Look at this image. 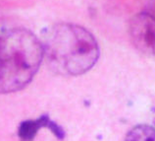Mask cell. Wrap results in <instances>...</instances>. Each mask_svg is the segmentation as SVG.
I'll return each mask as SVG.
<instances>
[{
	"label": "cell",
	"instance_id": "obj_1",
	"mask_svg": "<svg viewBox=\"0 0 155 141\" xmlns=\"http://www.w3.org/2000/svg\"><path fill=\"white\" fill-rule=\"evenodd\" d=\"M43 59L53 72L62 76H79L96 64L100 51L96 39L80 25L58 23L44 32Z\"/></svg>",
	"mask_w": 155,
	"mask_h": 141
},
{
	"label": "cell",
	"instance_id": "obj_2",
	"mask_svg": "<svg viewBox=\"0 0 155 141\" xmlns=\"http://www.w3.org/2000/svg\"><path fill=\"white\" fill-rule=\"evenodd\" d=\"M43 60L41 41L26 29H13L0 38V94L27 87Z\"/></svg>",
	"mask_w": 155,
	"mask_h": 141
},
{
	"label": "cell",
	"instance_id": "obj_3",
	"mask_svg": "<svg viewBox=\"0 0 155 141\" xmlns=\"http://www.w3.org/2000/svg\"><path fill=\"white\" fill-rule=\"evenodd\" d=\"M130 38L138 51L155 56V17L149 12L134 15L129 25Z\"/></svg>",
	"mask_w": 155,
	"mask_h": 141
},
{
	"label": "cell",
	"instance_id": "obj_4",
	"mask_svg": "<svg viewBox=\"0 0 155 141\" xmlns=\"http://www.w3.org/2000/svg\"><path fill=\"white\" fill-rule=\"evenodd\" d=\"M42 127H48L57 136V138L63 139L65 136L64 130L58 124L52 122L48 115H42L35 121H26L21 123L19 127L18 135L22 141H31L38 133V131Z\"/></svg>",
	"mask_w": 155,
	"mask_h": 141
},
{
	"label": "cell",
	"instance_id": "obj_5",
	"mask_svg": "<svg viewBox=\"0 0 155 141\" xmlns=\"http://www.w3.org/2000/svg\"><path fill=\"white\" fill-rule=\"evenodd\" d=\"M125 141H155V128L147 124H140L132 128Z\"/></svg>",
	"mask_w": 155,
	"mask_h": 141
},
{
	"label": "cell",
	"instance_id": "obj_6",
	"mask_svg": "<svg viewBox=\"0 0 155 141\" xmlns=\"http://www.w3.org/2000/svg\"><path fill=\"white\" fill-rule=\"evenodd\" d=\"M151 10H152V13H150V14H152L155 17V0H153V2L151 4Z\"/></svg>",
	"mask_w": 155,
	"mask_h": 141
}]
</instances>
